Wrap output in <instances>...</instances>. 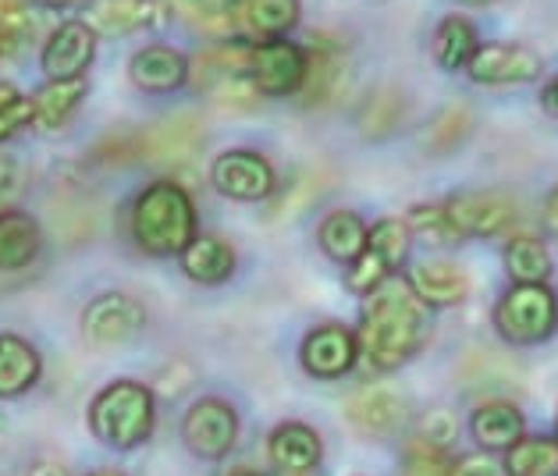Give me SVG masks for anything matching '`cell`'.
Returning a JSON list of instances; mask_svg holds the SVG:
<instances>
[{
    "mask_svg": "<svg viewBox=\"0 0 558 476\" xmlns=\"http://www.w3.org/2000/svg\"><path fill=\"white\" fill-rule=\"evenodd\" d=\"M363 324H360V356L380 374H391L405 366L430 334V306L420 303L413 284L391 274L377 284L371 295H363Z\"/></svg>",
    "mask_w": 558,
    "mask_h": 476,
    "instance_id": "obj_1",
    "label": "cell"
},
{
    "mask_svg": "<svg viewBox=\"0 0 558 476\" xmlns=\"http://www.w3.org/2000/svg\"><path fill=\"white\" fill-rule=\"evenodd\" d=\"M129 235L146 256H182L196 239V203L174 179H157L140 188L129 210Z\"/></svg>",
    "mask_w": 558,
    "mask_h": 476,
    "instance_id": "obj_2",
    "label": "cell"
},
{
    "mask_svg": "<svg viewBox=\"0 0 558 476\" xmlns=\"http://www.w3.org/2000/svg\"><path fill=\"white\" fill-rule=\"evenodd\" d=\"M157 399L143 380H111L97 399L89 402V430L114 452H132L154 438Z\"/></svg>",
    "mask_w": 558,
    "mask_h": 476,
    "instance_id": "obj_3",
    "label": "cell"
},
{
    "mask_svg": "<svg viewBox=\"0 0 558 476\" xmlns=\"http://www.w3.org/2000/svg\"><path fill=\"white\" fill-rule=\"evenodd\" d=\"M495 331L515 349L548 342L558 331V295L551 284H512L495 306Z\"/></svg>",
    "mask_w": 558,
    "mask_h": 476,
    "instance_id": "obj_4",
    "label": "cell"
},
{
    "mask_svg": "<svg viewBox=\"0 0 558 476\" xmlns=\"http://www.w3.org/2000/svg\"><path fill=\"white\" fill-rule=\"evenodd\" d=\"M239 410L228 399H217V394H207V399H196L185 410L182 419V441L193 455L207 459V462H221L235 452L239 444Z\"/></svg>",
    "mask_w": 558,
    "mask_h": 476,
    "instance_id": "obj_5",
    "label": "cell"
},
{
    "mask_svg": "<svg viewBox=\"0 0 558 476\" xmlns=\"http://www.w3.org/2000/svg\"><path fill=\"white\" fill-rule=\"evenodd\" d=\"M246 75L260 97H295L306 83V50L292 39H256Z\"/></svg>",
    "mask_w": 558,
    "mask_h": 476,
    "instance_id": "obj_6",
    "label": "cell"
},
{
    "mask_svg": "<svg viewBox=\"0 0 558 476\" xmlns=\"http://www.w3.org/2000/svg\"><path fill=\"white\" fill-rule=\"evenodd\" d=\"M210 185L225 199L264 203L278 193V171L256 149H225L210 164Z\"/></svg>",
    "mask_w": 558,
    "mask_h": 476,
    "instance_id": "obj_7",
    "label": "cell"
},
{
    "mask_svg": "<svg viewBox=\"0 0 558 476\" xmlns=\"http://www.w3.org/2000/svg\"><path fill=\"white\" fill-rule=\"evenodd\" d=\"M146 328V306L125 292H104L83 309V338L97 349L132 342Z\"/></svg>",
    "mask_w": 558,
    "mask_h": 476,
    "instance_id": "obj_8",
    "label": "cell"
},
{
    "mask_svg": "<svg viewBox=\"0 0 558 476\" xmlns=\"http://www.w3.org/2000/svg\"><path fill=\"white\" fill-rule=\"evenodd\" d=\"M299 363L313 380H342L360 363V338L345 324H317L299 345Z\"/></svg>",
    "mask_w": 558,
    "mask_h": 476,
    "instance_id": "obj_9",
    "label": "cell"
},
{
    "mask_svg": "<svg viewBox=\"0 0 558 476\" xmlns=\"http://www.w3.org/2000/svg\"><path fill=\"white\" fill-rule=\"evenodd\" d=\"M541 53L523 44H481L466 64V75L476 86H526L541 78Z\"/></svg>",
    "mask_w": 558,
    "mask_h": 476,
    "instance_id": "obj_10",
    "label": "cell"
},
{
    "mask_svg": "<svg viewBox=\"0 0 558 476\" xmlns=\"http://www.w3.org/2000/svg\"><path fill=\"white\" fill-rule=\"evenodd\" d=\"M445 217L459 239H495L515 221V199L506 193H456L445 203Z\"/></svg>",
    "mask_w": 558,
    "mask_h": 476,
    "instance_id": "obj_11",
    "label": "cell"
},
{
    "mask_svg": "<svg viewBox=\"0 0 558 476\" xmlns=\"http://www.w3.org/2000/svg\"><path fill=\"white\" fill-rule=\"evenodd\" d=\"M97 58V33L83 19H68L47 36L39 50V68L47 78H86V68Z\"/></svg>",
    "mask_w": 558,
    "mask_h": 476,
    "instance_id": "obj_12",
    "label": "cell"
},
{
    "mask_svg": "<svg viewBox=\"0 0 558 476\" xmlns=\"http://www.w3.org/2000/svg\"><path fill=\"white\" fill-rule=\"evenodd\" d=\"M193 68H189V58L182 50H174L168 44H149L143 50L132 53L129 61V78L135 89L149 93V97H168V93H179Z\"/></svg>",
    "mask_w": 558,
    "mask_h": 476,
    "instance_id": "obj_13",
    "label": "cell"
},
{
    "mask_svg": "<svg viewBox=\"0 0 558 476\" xmlns=\"http://www.w3.org/2000/svg\"><path fill=\"white\" fill-rule=\"evenodd\" d=\"M267 459L270 466H278L289 476H303L313 473L324 459V441L320 434L313 430L303 419H284L267 438Z\"/></svg>",
    "mask_w": 558,
    "mask_h": 476,
    "instance_id": "obj_14",
    "label": "cell"
},
{
    "mask_svg": "<svg viewBox=\"0 0 558 476\" xmlns=\"http://www.w3.org/2000/svg\"><path fill=\"white\" fill-rule=\"evenodd\" d=\"M345 419L360 434H371V438H385V434L399 430L405 419V402L385 385H371L360 388L352 399L345 402Z\"/></svg>",
    "mask_w": 558,
    "mask_h": 476,
    "instance_id": "obj_15",
    "label": "cell"
},
{
    "mask_svg": "<svg viewBox=\"0 0 558 476\" xmlns=\"http://www.w3.org/2000/svg\"><path fill=\"white\" fill-rule=\"evenodd\" d=\"M203 146V129L196 118H171L160 129L146 132L140 143H135V154L143 160H154V164H185V160L196 157V149Z\"/></svg>",
    "mask_w": 558,
    "mask_h": 476,
    "instance_id": "obj_16",
    "label": "cell"
},
{
    "mask_svg": "<svg viewBox=\"0 0 558 476\" xmlns=\"http://www.w3.org/2000/svg\"><path fill=\"white\" fill-rule=\"evenodd\" d=\"M470 434L473 441L481 444V452H509L526 434V419L523 410L512 402H484L476 405L470 416Z\"/></svg>",
    "mask_w": 558,
    "mask_h": 476,
    "instance_id": "obj_17",
    "label": "cell"
},
{
    "mask_svg": "<svg viewBox=\"0 0 558 476\" xmlns=\"http://www.w3.org/2000/svg\"><path fill=\"white\" fill-rule=\"evenodd\" d=\"M182 274L196 284H225L231 274H235L239 256L231 249V242L221 235H196L185 246V253L179 256Z\"/></svg>",
    "mask_w": 558,
    "mask_h": 476,
    "instance_id": "obj_18",
    "label": "cell"
},
{
    "mask_svg": "<svg viewBox=\"0 0 558 476\" xmlns=\"http://www.w3.org/2000/svg\"><path fill=\"white\" fill-rule=\"evenodd\" d=\"M39 249H44V231H39L36 217L25 210H0V270H25Z\"/></svg>",
    "mask_w": 558,
    "mask_h": 476,
    "instance_id": "obj_19",
    "label": "cell"
},
{
    "mask_svg": "<svg viewBox=\"0 0 558 476\" xmlns=\"http://www.w3.org/2000/svg\"><path fill=\"white\" fill-rule=\"evenodd\" d=\"M39 374H44V359L36 345L22 334H0V399H19L33 391Z\"/></svg>",
    "mask_w": 558,
    "mask_h": 476,
    "instance_id": "obj_20",
    "label": "cell"
},
{
    "mask_svg": "<svg viewBox=\"0 0 558 476\" xmlns=\"http://www.w3.org/2000/svg\"><path fill=\"white\" fill-rule=\"evenodd\" d=\"M160 19V0H93L89 25L93 33L107 36H129L157 25Z\"/></svg>",
    "mask_w": 558,
    "mask_h": 476,
    "instance_id": "obj_21",
    "label": "cell"
},
{
    "mask_svg": "<svg viewBox=\"0 0 558 476\" xmlns=\"http://www.w3.org/2000/svg\"><path fill=\"white\" fill-rule=\"evenodd\" d=\"M405 281L413 284L420 303L430 306V309L459 306L462 298L470 295V278L462 274V270H456L452 264H416Z\"/></svg>",
    "mask_w": 558,
    "mask_h": 476,
    "instance_id": "obj_22",
    "label": "cell"
},
{
    "mask_svg": "<svg viewBox=\"0 0 558 476\" xmlns=\"http://www.w3.org/2000/svg\"><path fill=\"white\" fill-rule=\"evenodd\" d=\"M366 221L356 210H331L317 228V242L328 260L349 267L366 249Z\"/></svg>",
    "mask_w": 558,
    "mask_h": 476,
    "instance_id": "obj_23",
    "label": "cell"
},
{
    "mask_svg": "<svg viewBox=\"0 0 558 476\" xmlns=\"http://www.w3.org/2000/svg\"><path fill=\"white\" fill-rule=\"evenodd\" d=\"M86 97V78H50L44 89H36L33 103V125L53 132L61 129L68 118L78 111V103Z\"/></svg>",
    "mask_w": 558,
    "mask_h": 476,
    "instance_id": "obj_24",
    "label": "cell"
},
{
    "mask_svg": "<svg viewBox=\"0 0 558 476\" xmlns=\"http://www.w3.org/2000/svg\"><path fill=\"white\" fill-rule=\"evenodd\" d=\"M501 264L512 284H541L551 278V249L537 235H512L501 249Z\"/></svg>",
    "mask_w": 558,
    "mask_h": 476,
    "instance_id": "obj_25",
    "label": "cell"
},
{
    "mask_svg": "<svg viewBox=\"0 0 558 476\" xmlns=\"http://www.w3.org/2000/svg\"><path fill=\"white\" fill-rule=\"evenodd\" d=\"M476 47H481L476 25L462 15H448L438 29H434V61H438V68H445V72H466Z\"/></svg>",
    "mask_w": 558,
    "mask_h": 476,
    "instance_id": "obj_26",
    "label": "cell"
},
{
    "mask_svg": "<svg viewBox=\"0 0 558 476\" xmlns=\"http://www.w3.org/2000/svg\"><path fill=\"white\" fill-rule=\"evenodd\" d=\"M299 0H242V25L260 39H284L299 25Z\"/></svg>",
    "mask_w": 558,
    "mask_h": 476,
    "instance_id": "obj_27",
    "label": "cell"
},
{
    "mask_svg": "<svg viewBox=\"0 0 558 476\" xmlns=\"http://www.w3.org/2000/svg\"><path fill=\"white\" fill-rule=\"evenodd\" d=\"M165 4L203 36L225 39L235 33V8H231V0H165Z\"/></svg>",
    "mask_w": 558,
    "mask_h": 476,
    "instance_id": "obj_28",
    "label": "cell"
},
{
    "mask_svg": "<svg viewBox=\"0 0 558 476\" xmlns=\"http://www.w3.org/2000/svg\"><path fill=\"white\" fill-rule=\"evenodd\" d=\"M506 476H558V441L555 438H523L506 452Z\"/></svg>",
    "mask_w": 558,
    "mask_h": 476,
    "instance_id": "obj_29",
    "label": "cell"
},
{
    "mask_svg": "<svg viewBox=\"0 0 558 476\" xmlns=\"http://www.w3.org/2000/svg\"><path fill=\"white\" fill-rule=\"evenodd\" d=\"M405 114V100L399 89H377L374 97H366L360 107V132L366 139H385Z\"/></svg>",
    "mask_w": 558,
    "mask_h": 476,
    "instance_id": "obj_30",
    "label": "cell"
},
{
    "mask_svg": "<svg viewBox=\"0 0 558 476\" xmlns=\"http://www.w3.org/2000/svg\"><path fill=\"white\" fill-rule=\"evenodd\" d=\"M345 68L338 61L335 50H313L306 58V83H303V97L306 103H328L335 97L338 83H342Z\"/></svg>",
    "mask_w": 558,
    "mask_h": 476,
    "instance_id": "obj_31",
    "label": "cell"
},
{
    "mask_svg": "<svg viewBox=\"0 0 558 476\" xmlns=\"http://www.w3.org/2000/svg\"><path fill=\"white\" fill-rule=\"evenodd\" d=\"M366 246L385 256L388 267L395 270V267L405 264V256H410L413 231H410V224L402 221V217H380V221L366 231Z\"/></svg>",
    "mask_w": 558,
    "mask_h": 476,
    "instance_id": "obj_32",
    "label": "cell"
},
{
    "mask_svg": "<svg viewBox=\"0 0 558 476\" xmlns=\"http://www.w3.org/2000/svg\"><path fill=\"white\" fill-rule=\"evenodd\" d=\"M470 111L466 107H445V111L430 121V129H427V146L434 149V154H448V149H456L462 139H466V132H470Z\"/></svg>",
    "mask_w": 558,
    "mask_h": 476,
    "instance_id": "obj_33",
    "label": "cell"
},
{
    "mask_svg": "<svg viewBox=\"0 0 558 476\" xmlns=\"http://www.w3.org/2000/svg\"><path fill=\"white\" fill-rule=\"evenodd\" d=\"M395 274V270L388 267V260L380 253H374L371 246H366L356 260L349 264V274H345V284L356 295H371L377 284H385L388 278Z\"/></svg>",
    "mask_w": 558,
    "mask_h": 476,
    "instance_id": "obj_34",
    "label": "cell"
},
{
    "mask_svg": "<svg viewBox=\"0 0 558 476\" xmlns=\"http://www.w3.org/2000/svg\"><path fill=\"white\" fill-rule=\"evenodd\" d=\"M405 224H410L413 235L430 242V246H452V242H459L452 221L445 217V207H413Z\"/></svg>",
    "mask_w": 558,
    "mask_h": 476,
    "instance_id": "obj_35",
    "label": "cell"
},
{
    "mask_svg": "<svg viewBox=\"0 0 558 476\" xmlns=\"http://www.w3.org/2000/svg\"><path fill=\"white\" fill-rule=\"evenodd\" d=\"M452 462L441 452V448L424 444L420 438L410 441L405 448V459H402V476H448Z\"/></svg>",
    "mask_w": 558,
    "mask_h": 476,
    "instance_id": "obj_36",
    "label": "cell"
},
{
    "mask_svg": "<svg viewBox=\"0 0 558 476\" xmlns=\"http://www.w3.org/2000/svg\"><path fill=\"white\" fill-rule=\"evenodd\" d=\"M456 430H459V424H456V416H452V413L434 410V413H427L424 419H420L416 438L424 441V444H434V448H441V452H445V448L452 444Z\"/></svg>",
    "mask_w": 558,
    "mask_h": 476,
    "instance_id": "obj_37",
    "label": "cell"
},
{
    "mask_svg": "<svg viewBox=\"0 0 558 476\" xmlns=\"http://www.w3.org/2000/svg\"><path fill=\"white\" fill-rule=\"evenodd\" d=\"M448 476H506V466L492 452H473L452 462Z\"/></svg>",
    "mask_w": 558,
    "mask_h": 476,
    "instance_id": "obj_38",
    "label": "cell"
},
{
    "mask_svg": "<svg viewBox=\"0 0 558 476\" xmlns=\"http://www.w3.org/2000/svg\"><path fill=\"white\" fill-rule=\"evenodd\" d=\"M25 125H33V103L25 97H19L15 103L0 111V143L11 139V135H19Z\"/></svg>",
    "mask_w": 558,
    "mask_h": 476,
    "instance_id": "obj_39",
    "label": "cell"
},
{
    "mask_svg": "<svg viewBox=\"0 0 558 476\" xmlns=\"http://www.w3.org/2000/svg\"><path fill=\"white\" fill-rule=\"evenodd\" d=\"M15 185H19V164H15V157L0 154V196H8Z\"/></svg>",
    "mask_w": 558,
    "mask_h": 476,
    "instance_id": "obj_40",
    "label": "cell"
},
{
    "mask_svg": "<svg viewBox=\"0 0 558 476\" xmlns=\"http://www.w3.org/2000/svg\"><path fill=\"white\" fill-rule=\"evenodd\" d=\"M541 107L558 121V75H551L541 89Z\"/></svg>",
    "mask_w": 558,
    "mask_h": 476,
    "instance_id": "obj_41",
    "label": "cell"
},
{
    "mask_svg": "<svg viewBox=\"0 0 558 476\" xmlns=\"http://www.w3.org/2000/svg\"><path fill=\"white\" fill-rule=\"evenodd\" d=\"M544 228H548L551 235H558V185L548 193V199H544Z\"/></svg>",
    "mask_w": 558,
    "mask_h": 476,
    "instance_id": "obj_42",
    "label": "cell"
},
{
    "mask_svg": "<svg viewBox=\"0 0 558 476\" xmlns=\"http://www.w3.org/2000/svg\"><path fill=\"white\" fill-rule=\"evenodd\" d=\"M29 476H72V473H68V466H61V462H36Z\"/></svg>",
    "mask_w": 558,
    "mask_h": 476,
    "instance_id": "obj_43",
    "label": "cell"
},
{
    "mask_svg": "<svg viewBox=\"0 0 558 476\" xmlns=\"http://www.w3.org/2000/svg\"><path fill=\"white\" fill-rule=\"evenodd\" d=\"M19 100V89L11 86V83H0V111H4V107H11Z\"/></svg>",
    "mask_w": 558,
    "mask_h": 476,
    "instance_id": "obj_44",
    "label": "cell"
},
{
    "mask_svg": "<svg viewBox=\"0 0 558 476\" xmlns=\"http://www.w3.org/2000/svg\"><path fill=\"white\" fill-rule=\"evenodd\" d=\"M459 4H466V8H487V4H495V0H459Z\"/></svg>",
    "mask_w": 558,
    "mask_h": 476,
    "instance_id": "obj_45",
    "label": "cell"
},
{
    "mask_svg": "<svg viewBox=\"0 0 558 476\" xmlns=\"http://www.w3.org/2000/svg\"><path fill=\"white\" fill-rule=\"evenodd\" d=\"M86 476H125V473H121V469H93Z\"/></svg>",
    "mask_w": 558,
    "mask_h": 476,
    "instance_id": "obj_46",
    "label": "cell"
},
{
    "mask_svg": "<svg viewBox=\"0 0 558 476\" xmlns=\"http://www.w3.org/2000/svg\"><path fill=\"white\" fill-rule=\"evenodd\" d=\"M231 476H260V473H250V469H239V473H231Z\"/></svg>",
    "mask_w": 558,
    "mask_h": 476,
    "instance_id": "obj_47",
    "label": "cell"
},
{
    "mask_svg": "<svg viewBox=\"0 0 558 476\" xmlns=\"http://www.w3.org/2000/svg\"><path fill=\"white\" fill-rule=\"evenodd\" d=\"M555 441H558V438H555Z\"/></svg>",
    "mask_w": 558,
    "mask_h": 476,
    "instance_id": "obj_48",
    "label": "cell"
}]
</instances>
